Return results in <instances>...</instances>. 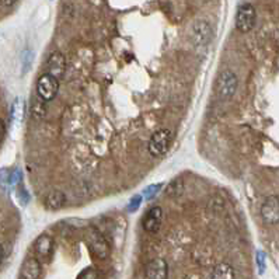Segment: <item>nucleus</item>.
I'll use <instances>...</instances> for the list:
<instances>
[{
    "label": "nucleus",
    "mask_w": 279,
    "mask_h": 279,
    "mask_svg": "<svg viewBox=\"0 0 279 279\" xmlns=\"http://www.w3.org/2000/svg\"><path fill=\"white\" fill-rule=\"evenodd\" d=\"M169 265L163 258H156L150 261L145 271V279H167Z\"/></svg>",
    "instance_id": "10"
},
{
    "label": "nucleus",
    "mask_w": 279,
    "mask_h": 279,
    "mask_svg": "<svg viewBox=\"0 0 279 279\" xmlns=\"http://www.w3.org/2000/svg\"><path fill=\"white\" fill-rule=\"evenodd\" d=\"M59 90V80H56L55 77L51 75H42L37 82V94L44 103H48L51 100H54Z\"/></svg>",
    "instance_id": "5"
},
{
    "label": "nucleus",
    "mask_w": 279,
    "mask_h": 279,
    "mask_svg": "<svg viewBox=\"0 0 279 279\" xmlns=\"http://www.w3.org/2000/svg\"><path fill=\"white\" fill-rule=\"evenodd\" d=\"M236 274L233 267L227 263H220L212 271L211 279H235Z\"/></svg>",
    "instance_id": "14"
},
{
    "label": "nucleus",
    "mask_w": 279,
    "mask_h": 279,
    "mask_svg": "<svg viewBox=\"0 0 279 279\" xmlns=\"http://www.w3.org/2000/svg\"><path fill=\"white\" fill-rule=\"evenodd\" d=\"M34 248H35V254H37V260L39 263H48L52 258V254H54V248H55V243L52 240V237L48 235H41L35 240V244H34Z\"/></svg>",
    "instance_id": "7"
},
{
    "label": "nucleus",
    "mask_w": 279,
    "mask_h": 279,
    "mask_svg": "<svg viewBox=\"0 0 279 279\" xmlns=\"http://www.w3.org/2000/svg\"><path fill=\"white\" fill-rule=\"evenodd\" d=\"M88 246L90 250L93 252L96 257L99 260H105L108 258L111 252V247L108 244V241L105 240L104 236L99 233L97 230H93L90 235H88Z\"/></svg>",
    "instance_id": "6"
},
{
    "label": "nucleus",
    "mask_w": 279,
    "mask_h": 279,
    "mask_svg": "<svg viewBox=\"0 0 279 279\" xmlns=\"http://www.w3.org/2000/svg\"><path fill=\"white\" fill-rule=\"evenodd\" d=\"M170 142H171V132L169 129H160L156 131L150 136L149 141L148 149L149 153L152 154L153 157H160L169 150Z\"/></svg>",
    "instance_id": "3"
},
{
    "label": "nucleus",
    "mask_w": 279,
    "mask_h": 279,
    "mask_svg": "<svg viewBox=\"0 0 279 279\" xmlns=\"http://www.w3.org/2000/svg\"><path fill=\"white\" fill-rule=\"evenodd\" d=\"M22 115H24V103L21 99H16L11 107V118L14 122H20L22 120Z\"/></svg>",
    "instance_id": "15"
},
{
    "label": "nucleus",
    "mask_w": 279,
    "mask_h": 279,
    "mask_svg": "<svg viewBox=\"0 0 279 279\" xmlns=\"http://www.w3.org/2000/svg\"><path fill=\"white\" fill-rule=\"evenodd\" d=\"M66 71V60L65 56L62 55L60 52H54L51 54L46 62V75H51L52 77H55L56 80H60Z\"/></svg>",
    "instance_id": "9"
},
{
    "label": "nucleus",
    "mask_w": 279,
    "mask_h": 279,
    "mask_svg": "<svg viewBox=\"0 0 279 279\" xmlns=\"http://www.w3.org/2000/svg\"><path fill=\"white\" fill-rule=\"evenodd\" d=\"M182 188H184V182L180 178H175L174 181L170 182V185L166 190V194L169 197H177V195H180L181 192H182Z\"/></svg>",
    "instance_id": "16"
},
{
    "label": "nucleus",
    "mask_w": 279,
    "mask_h": 279,
    "mask_svg": "<svg viewBox=\"0 0 279 279\" xmlns=\"http://www.w3.org/2000/svg\"><path fill=\"white\" fill-rule=\"evenodd\" d=\"M160 188H161V185H160V184H156V185L148 187V188L145 190V197L149 198V199H152V198H153L154 195H156V194L159 192Z\"/></svg>",
    "instance_id": "19"
},
{
    "label": "nucleus",
    "mask_w": 279,
    "mask_h": 279,
    "mask_svg": "<svg viewBox=\"0 0 279 279\" xmlns=\"http://www.w3.org/2000/svg\"><path fill=\"white\" fill-rule=\"evenodd\" d=\"M212 37H214V28L206 20H198L192 26L191 39L195 46L201 48L208 46L209 42L212 41Z\"/></svg>",
    "instance_id": "4"
},
{
    "label": "nucleus",
    "mask_w": 279,
    "mask_h": 279,
    "mask_svg": "<svg viewBox=\"0 0 279 279\" xmlns=\"http://www.w3.org/2000/svg\"><path fill=\"white\" fill-rule=\"evenodd\" d=\"M237 76L231 71H223L216 82V94L222 100H230L237 90Z\"/></svg>",
    "instance_id": "2"
},
{
    "label": "nucleus",
    "mask_w": 279,
    "mask_h": 279,
    "mask_svg": "<svg viewBox=\"0 0 279 279\" xmlns=\"http://www.w3.org/2000/svg\"><path fill=\"white\" fill-rule=\"evenodd\" d=\"M77 279H101V275L94 267H87L77 275Z\"/></svg>",
    "instance_id": "17"
},
{
    "label": "nucleus",
    "mask_w": 279,
    "mask_h": 279,
    "mask_svg": "<svg viewBox=\"0 0 279 279\" xmlns=\"http://www.w3.org/2000/svg\"><path fill=\"white\" fill-rule=\"evenodd\" d=\"M163 222V211L160 206H153L143 218V229L148 233H156Z\"/></svg>",
    "instance_id": "11"
},
{
    "label": "nucleus",
    "mask_w": 279,
    "mask_h": 279,
    "mask_svg": "<svg viewBox=\"0 0 279 279\" xmlns=\"http://www.w3.org/2000/svg\"><path fill=\"white\" fill-rule=\"evenodd\" d=\"M141 202H142V197H141V195H135V197L129 201V203H128V209H129L131 212L136 211V209L141 206Z\"/></svg>",
    "instance_id": "18"
},
{
    "label": "nucleus",
    "mask_w": 279,
    "mask_h": 279,
    "mask_svg": "<svg viewBox=\"0 0 279 279\" xmlns=\"http://www.w3.org/2000/svg\"><path fill=\"white\" fill-rule=\"evenodd\" d=\"M3 258H5V248L0 244V263L3 261Z\"/></svg>",
    "instance_id": "22"
},
{
    "label": "nucleus",
    "mask_w": 279,
    "mask_h": 279,
    "mask_svg": "<svg viewBox=\"0 0 279 279\" xmlns=\"http://www.w3.org/2000/svg\"><path fill=\"white\" fill-rule=\"evenodd\" d=\"M258 264H260V272H264V254L263 252H258Z\"/></svg>",
    "instance_id": "20"
},
{
    "label": "nucleus",
    "mask_w": 279,
    "mask_h": 279,
    "mask_svg": "<svg viewBox=\"0 0 279 279\" xmlns=\"http://www.w3.org/2000/svg\"><path fill=\"white\" fill-rule=\"evenodd\" d=\"M261 218L268 224L279 223V195L265 198L261 205Z\"/></svg>",
    "instance_id": "8"
},
{
    "label": "nucleus",
    "mask_w": 279,
    "mask_h": 279,
    "mask_svg": "<svg viewBox=\"0 0 279 279\" xmlns=\"http://www.w3.org/2000/svg\"><path fill=\"white\" fill-rule=\"evenodd\" d=\"M255 18H257V13L254 6L247 2L241 3L236 14V28L243 34L250 33L255 26Z\"/></svg>",
    "instance_id": "1"
},
{
    "label": "nucleus",
    "mask_w": 279,
    "mask_h": 279,
    "mask_svg": "<svg viewBox=\"0 0 279 279\" xmlns=\"http://www.w3.org/2000/svg\"><path fill=\"white\" fill-rule=\"evenodd\" d=\"M41 272H42L41 263L35 257H30L22 263L18 279H39Z\"/></svg>",
    "instance_id": "12"
},
{
    "label": "nucleus",
    "mask_w": 279,
    "mask_h": 279,
    "mask_svg": "<svg viewBox=\"0 0 279 279\" xmlns=\"http://www.w3.org/2000/svg\"><path fill=\"white\" fill-rule=\"evenodd\" d=\"M5 131H6L5 122L0 120V141H2V139H3V136H5Z\"/></svg>",
    "instance_id": "21"
},
{
    "label": "nucleus",
    "mask_w": 279,
    "mask_h": 279,
    "mask_svg": "<svg viewBox=\"0 0 279 279\" xmlns=\"http://www.w3.org/2000/svg\"><path fill=\"white\" fill-rule=\"evenodd\" d=\"M66 203L65 194L62 191H52L45 198V206L51 211H58Z\"/></svg>",
    "instance_id": "13"
}]
</instances>
